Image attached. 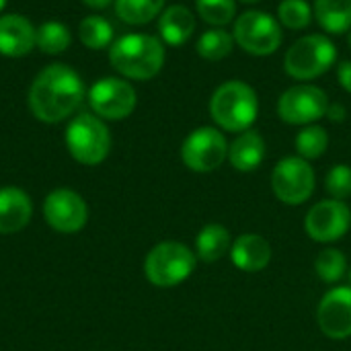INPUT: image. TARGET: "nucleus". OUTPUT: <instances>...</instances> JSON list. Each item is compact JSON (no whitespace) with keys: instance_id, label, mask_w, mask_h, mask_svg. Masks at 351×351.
Here are the masks:
<instances>
[{"instance_id":"f257e3e1","label":"nucleus","mask_w":351,"mask_h":351,"mask_svg":"<svg viewBox=\"0 0 351 351\" xmlns=\"http://www.w3.org/2000/svg\"><path fill=\"white\" fill-rule=\"evenodd\" d=\"M84 99V84L76 70L66 64L43 68L29 86V109L45 123H58L70 117Z\"/></svg>"},{"instance_id":"f03ea898","label":"nucleus","mask_w":351,"mask_h":351,"mask_svg":"<svg viewBox=\"0 0 351 351\" xmlns=\"http://www.w3.org/2000/svg\"><path fill=\"white\" fill-rule=\"evenodd\" d=\"M109 62L123 78L150 80L165 66V45L154 35L130 33L111 43Z\"/></svg>"},{"instance_id":"7ed1b4c3","label":"nucleus","mask_w":351,"mask_h":351,"mask_svg":"<svg viewBox=\"0 0 351 351\" xmlns=\"http://www.w3.org/2000/svg\"><path fill=\"white\" fill-rule=\"evenodd\" d=\"M210 115L220 130L247 132L259 115V97L245 80H226L212 93Z\"/></svg>"},{"instance_id":"20e7f679","label":"nucleus","mask_w":351,"mask_h":351,"mask_svg":"<svg viewBox=\"0 0 351 351\" xmlns=\"http://www.w3.org/2000/svg\"><path fill=\"white\" fill-rule=\"evenodd\" d=\"M337 60V49L327 35L308 33L296 39L286 56H284V70L294 80H315L329 72Z\"/></svg>"},{"instance_id":"39448f33","label":"nucleus","mask_w":351,"mask_h":351,"mask_svg":"<svg viewBox=\"0 0 351 351\" xmlns=\"http://www.w3.org/2000/svg\"><path fill=\"white\" fill-rule=\"evenodd\" d=\"M195 253L177 241H165L150 249L144 261V274L156 288H173L185 282L195 269Z\"/></svg>"},{"instance_id":"423d86ee","label":"nucleus","mask_w":351,"mask_h":351,"mask_svg":"<svg viewBox=\"0 0 351 351\" xmlns=\"http://www.w3.org/2000/svg\"><path fill=\"white\" fill-rule=\"evenodd\" d=\"M66 146L74 160L86 167L103 162L111 150V134L99 115L78 113L66 128Z\"/></svg>"},{"instance_id":"0eeeda50","label":"nucleus","mask_w":351,"mask_h":351,"mask_svg":"<svg viewBox=\"0 0 351 351\" xmlns=\"http://www.w3.org/2000/svg\"><path fill=\"white\" fill-rule=\"evenodd\" d=\"M232 37L243 51L263 58L278 51L284 39V31L278 16L265 10H245L234 19Z\"/></svg>"},{"instance_id":"6e6552de","label":"nucleus","mask_w":351,"mask_h":351,"mask_svg":"<svg viewBox=\"0 0 351 351\" xmlns=\"http://www.w3.org/2000/svg\"><path fill=\"white\" fill-rule=\"evenodd\" d=\"M329 97L317 84H296L284 90L278 99V115L290 125H313L327 115Z\"/></svg>"},{"instance_id":"1a4fd4ad","label":"nucleus","mask_w":351,"mask_h":351,"mask_svg":"<svg viewBox=\"0 0 351 351\" xmlns=\"http://www.w3.org/2000/svg\"><path fill=\"white\" fill-rule=\"evenodd\" d=\"M228 158V142L218 128L202 125L181 144V160L195 173H212Z\"/></svg>"},{"instance_id":"9d476101","label":"nucleus","mask_w":351,"mask_h":351,"mask_svg":"<svg viewBox=\"0 0 351 351\" xmlns=\"http://www.w3.org/2000/svg\"><path fill=\"white\" fill-rule=\"evenodd\" d=\"M315 171L308 160L300 156L282 158L271 173V189L282 204L300 206L315 193Z\"/></svg>"},{"instance_id":"9b49d317","label":"nucleus","mask_w":351,"mask_h":351,"mask_svg":"<svg viewBox=\"0 0 351 351\" xmlns=\"http://www.w3.org/2000/svg\"><path fill=\"white\" fill-rule=\"evenodd\" d=\"M138 103L136 88L117 76H105L88 88V105L101 119H125Z\"/></svg>"},{"instance_id":"f8f14e48","label":"nucleus","mask_w":351,"mask_h":351,"mask_svg":"<svg viewBox=\"0 0 351 351\" xmlns=\"http://www.w3.org/2000/svg\"><path fill=\"white\" fill-rule=\"evenodd\" d=\"M351 226L350 206L341 199H323L315 204L304 220L308 237L317 243H335L348 234Z\"/></svg>"},{"instance_id":"ddd939ff","label":"nucleus","mask_w":351,"mask_h":351,"mask_svg":"<svg viewBox=\"0 0 351 351\" xmlns=\"http://www.w3.org/2000/svg\"><path fill=\"white\" fill-rule=\"evenodd\" d=\"M43 216L58 232H78L88 218L84 199L72 189H56L43 202Z\"/></svg>"},{"instance_id":"4468645a","label":"nucleus","mask_w":351,"mask_h":351,"mask_svg":"<svg viewBox=\"0 0 351 351\" xmlns=\"http://www.w3.org/2000/svg\"><path fill=\"white\" fill-rule=\"evenodd\" d=\"M319 329L329 339L351 337V288L329 290L317 308Z\"/></svg>"},{"instance_id":"2eb2a0df","label":"nucleus","mask_w":351,"mask_h":351,"mask_svg":"<svg viewBox=\"0 0 351 351\" xmlns=\"http://www.w3.org/2000/svg\"><path fill=\"white\" fill-rule=\"evenodd\" d=\"M37 29L23 14L0 16V53L6 58L27 56L35 47Z\"/></svg>"},{"instance_id":"dca6fc26","label":"nucleus","mask_w":351,"mask_h":351,"mask_svg":"<svg viewBox=\"0 0 351 351\" xmlns=\"http://www.w3.org/2000/svg\"><path fill=\"white\" fill-rule=\"evenodd\" d=\"M232 263L247 274H257L265 269L271 261V245L265 237L257 232L241 234L230 247Z\"/></svg>"},{"instance_id":"f3484780","label":"nucleus","mask_w":351,"mask_h":351,"mask_svg":"<svg viewBox=\"0 0 351 351\" xmlns=\"http://www.w3.org/2000/svg\"><path fill=\"white\" fill-rule=\"evenodd\" d=\"M33 206L29 195L19 187L0 189V234H12L31 220Z\"/></svg>"},{"instance_id":"a211bd4d","label":"nucleus","mask_w":351,"mask_h":351,"mask_svg":"<svg viewBox=\"0 0 351 351\" xmlns=\"http://www.w3.org/2000/svg\"><path fill=\"white\" fill-rule=\"evenodd\" d=\"M265 152L267 146L263 136L255 130H247L228 144V162L241 173H251L263 162Z\"/></svg>"},{"instance_id":"6ab92c4d","label":"nucleus","mask_w":351,"mask_h":351,"mask_svg":"<svg viewBox=\"0 0 351 351\" xmlns=\"http://www.w3.org/2000/svg\"><path fill=\"white\" fill-rule=\"evenodd\" d=\"M193 31H195V16L187 6L173 4L160 12L158 33L167 45L179 47V45L187 43L191 39Z\"/></svg>"},{"instance_id":"aec40b11","label":"nucleus","mask_w":351,"mask_h":351,"mask_svg":"<svg viewBox=\"0 0 351 351\" xmlns=\"http://www.w3.org/2000/svg\"><path fill=\"white\" fill-rule=\"evenodd\" d=\"M313 14L331 35H343L351 29V0H315Z\"/></svg>"},{"instance_id":"412c9836","label":"nucleus","mask_w":351,"mask_h":351,"mask_svg":"<svg viewBox=\"0 0 351 351\" xmlns=\"http://www.w3.org/2000/svg\"><path fill=\"white\" fill-rule=\"evenodd\" d=\"M232 239L226 226L222 224H208L197 232L195 239V253L204 263H214L230 253Z\"/></svg>"},{"instance_id":"4be33fe9","label":"nucleus","mask_w":351,"mask_h":351,"mask_svg":"<svg viewBox=\"0 0 351 351\" xmlns=\"http://www.w3.org/2000/svg\"><path fill=\"white\" fill-rule=\"evenodd\" d=\"M232 49H234V37L222 27H212L204 31L195 43L197 56L208 62H220L226 56H230Z\"/></svg>"},{"instance_id":"5701e85b","label":"nucleus","mask_w":351,"mask_h":351,"mask_svg":"<svg viewBox=\"0 0 351 351\" xmlns=\"http://www.w3.org/2000/svg\"><path fill=\"white\" fill-rule=\"evenodd\" d=\"M165 0H115L117 16L128 25H146L160 16Z\"/></svg>"},{"instance_id":"b1692460","label":"nucleus","mask_w":351,"mask_h":351,"mask_svg":"<svg viewBox=\"0 0 351 351\" xmlns=\"http://www.w3.org/2000/svg\"><path fill=\"white\" fill-rule=\"evenodd\" d=\"M78 37L84 47L88 49H103L111 47L113 43V27L107 19L99 14H88L78 25Z\"/></svg>"},{"instance_id":"393cba45","label":"nucleus","mask_w":351,"mask_h":351,"mask_svg":"<svg viewBox=\"0 0 351 351\" xmlns=\"http://www.w3.org/2000/svg\"><path fill=\"white\" fill-rule=\"evenodd\" d=\"M72 43V35L70 29L64 23L58 21H47L41 27H37L35 33V45L49 56H58L62 51H66Z\"/></svg>"},{"instance_id":"a878e982","label":"nucleus","mask_w":351,"mask_h":351,"mask_svg":"<svg viewBox=\"0 0 351 351\" xmlns=\"http://www.w3.org/2000/svg\"><path fill=\"white\" fill-rule=\"evenodd\" d=\"M329 148V134L321 125H304L296 134V152L304 160L321 158Z\"/></svg>"},{"instance_id":"bb28decb","label":"nucleus","mask_w":351,"mask_h":351,"mask_svg":"<svg viewBox=\"0 0 351 351\" xmlns=\"http://www.w3.org/2000/svg\"><path fill=\"white\" fill-rule=\"evenodd\" d=\"M313 6L306 0H282L278 6V21L282 27L300 31L306 29L313 21Z\"/></svg>"},{"instance_id":"cd10ccee","label":"nucleus","mask_w":351,"mask_h":351,"mask_svg":"<svg viewBox=\"0 0 351 351\" xmlns=\"http://www.w3.org/2000/svg\"><path fill=\"white\" fill-rule=\"evenodd\" d=\"M195 8L199 19L212 27H224L237 16V0H195Z\"/></svg>"},{"instance_id":"c85d7f7f","label":"nucleus","mask_w":351,"mask_h":351,"mask_svg":"<svg viewBox=\"0 0 351 351\" xmlns=\"http://www.w3.org/2000/svg\"><path fill=\"white\" fill-rule=\"evenodd\" d=\"M315 269H317V276H319L323 282L333 284V282H339V280L346 276L348 259H346V255H343L339 249H325V251H321V255L317 257Z\"/></svg>"},{"instance_id":"c756f323","label":"nucleus","mask_w":351,"mask_h":351,"mask_svg":"<svg viewBox=\"0 0 351 351\" xmlns=\"http://www.w3.org/2000/svg\"><path fill=\"white\" fill-rule=\"evenodd\" d=\"M325 187L327 193L333 199H348L351 197V167L350 165H335L331 167V171L327 173L325 179Z\"/></svg>"},{"instance_id":"7c9ffc66","label":"nucleus","mask_w":351,"mask_h":351,"mask_svg":"<svg viewBox=\"0 0 351 351\" xmlns=\"http://www.w3.org/2000/svg\"><path fill=\"white\" fill-rule=\"evenodd\" d=\"M337 80H339V84L351 93V62L350 60H346V62H341L339 66H337Z\"/></svg>"},{"instance_id":"2f4dec72","label":"nucleus","mask_w":351,"mask_h":351,"mask_svg":"<svg viewBox=\"0 0 351 351\" xmlns=\"http://www.w3.org/2000/svg\"><path fill=\"white\" fill-rule=\"evenodd\" d=\"M327 117H329L331 121H343V119H346V107H343V105H339V103L329 105V109H327Z\"/></svg>"},{"instance_id":"473e14b6","label":"nucleus","mask_w":351,"mask_h":351,"mask_svg":"<svg viewBox=\"0 0 351 351\" xmlns=\"http://www.w3.org/2000/svg\"><path fill=\"white\" fill-rule=\"evenodd\" d=\"M88 8H95V10H101V8H107L111 2H115V0H82Z\"/></svg>"},{"instance_id":"72a5a7b5","label":"nucleus","mask_w":351,"mask_h":351,"mask_svg":"<svg viewBox=\"0 0 351 351\" xmlns=\"http://www.w3.org/2000/svg\"><path fill=\"white\" fill-rule=\"evenodd\" d=\"M237 2H243V4H255V2H261V0H237Z\"/></svg>"},{"instance_id":"f704fd0d","label":"nucleus","mask_w":351,"mask_h":351,"mask_svg":"<svg viewBox=\"0 0 351 351\" xmlns=\"http://www.w3.org/2000/svg\"><path fill=\"white\" fill-rule=\"evenodd\" d=\"M6 6V0H0V12H2V8Z\"/></svg>"},{"instance_id":"c9c22d12","label":"nucleus","mask_w":351,"mask_h":351,"mask_svg":"<svg viewBox=\"0 0 351 351\" xmlns=\"http://www.w3.org/2000/svg\"><path fill=\"white\" fill-rule=\"evenodd\" d=\"M348 43H350V47H351V29H350V35H348Z\"/></svg>"},{"instance_id":"e433bc0d","label":"nucleus","mask_w":351,"mask_h":351,"mask_svg":"<svg viewBox=\"0 0 351 351\" xmlns=\"http://www.w3.org/2000/svg\"><path fill=\"white\" fill-rule=\"evenodd\" d=\"M350 276H351V274H350Z\"/></svg>"}]
</instances>
